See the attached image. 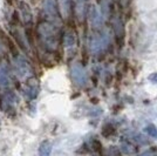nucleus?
Returning a JSON list of instances; mask_svg holds the SVG:
<instances>
[{
  "label": "nucleus",
  "instance_id": "obj_1",
  "mask_svg": "<svg viewBox=\"0 0 157 156\" xmlns=\"http://www.w3.org/2000/svg\"><path fill=\"white\" fill-rule=\"evenodd\" d=\"M0 39L2 40L5 44H6V46L8 47V48H11V49L15 51V46H14V44L12 42V40L10 39V38H8V37H7L6 34L2 32V31H0Z\"/></svg>",
  "mask_w": 157,
  "mask_h": 156
}]
</instances>
